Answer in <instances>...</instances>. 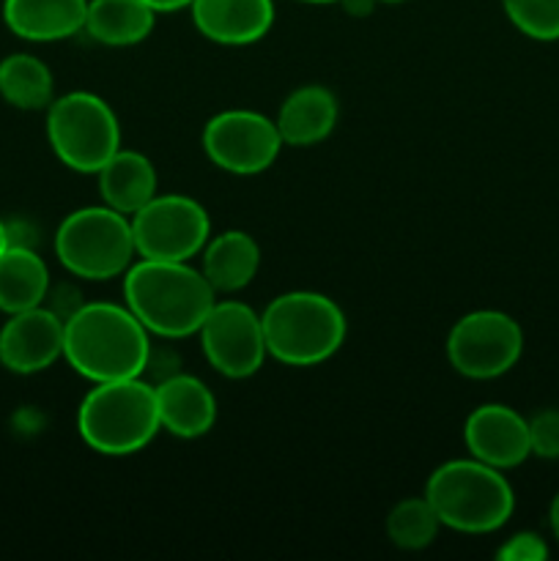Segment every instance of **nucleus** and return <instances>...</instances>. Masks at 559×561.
Here are the masks:
<instances>
[{
  "label": "nucleus",
  "instance_id": "10",
  "mask_svg": "<svg viewBox=\"0 0 559 561\" xmlns=\"http://www.w3.org/2000/svg\"><path fill=\"white\" fill-rule=\"evenodd\" d=\"M277 124L255 110H225L203 126V151L230 175H258L272 168L283 148Z\"/></svg>",
  "mask_w": 559,
  "mask_h": 561
},
{
  "label": "nucleus",
  "instance_id": "19",
  "mask_svg": "<svg viewBox=\"0 0 559 561\" xmlns=\"http://www.w3.org/2000/svg\"><path fill=\"white\" fill-rule=\"evenodd\" d=\"M201 272L217 294H239L261 268V247L244 230H223L203 247Z\"/></svg>",
  "mask_w": 559,
  "mask_h": 561
},
{
  "label": "nucleus",
  "instance_id": "6",
  "mask_svg": "<svg viewBox=\"0 0 559 561\" xmlns=\"http://www.w3.org/2000/svg\"><path fill=\"white\" fill-rule=\"evenodd\" d=\"M55 255L80 279L121 277L137 257L132 219L104 203L77 208L55 230Z\"/></svg>",
  "mask_w": 559,
  "mask_h": 561
},
{
  "label": "nucleus",
  "instance_id": "27",
  "mask_svg": "<svg viewBox=\"0 0 559 561\" xmlns=\"http://www.w3.org/2000/svg\"><path fill=\"white\" fill-rule=\"evenodd\" d=\"M340 5H343L345 14H351V16H367V14H373V9H376V3H373V0H340Z\"/></svg>",
  "mask_w": 559,
  "mask_h": 561
},
{
  "label": "nucleus",
  "instance_id": "7",
  "mask_svg": "<svg viewBox=\"0 0 559 561\" xmlns=\"http://www.w3.org/2000/svg\"><path fill=\"white\" fill-rule=\"evenodd\" d=\"M47 140L75 173H93L121 148L115 110L91 91H71L47 107Z\"/></svg>",
  "mask_w": 559,
  "mask_h": 561
},
{
  "label": "nucleus",
  "instance_id": "13",
  "mask_svg": "<svg viewBox=\"0 0 559 561\" xmlns=\"http://www.w3.org/2000/svg\"><path fill=\"white\" fill-rule=\"evenodd\" d=\"M464 444L469 458L499 471L515 469L532 455L529 420L502 403H486L466 416Z\"/></svg>",
  "mask_w": 559,
  "mask_h": 561
},
{
  "label": "nucleus",
  "instance_id": "8",
  "mask_svg": "<svg viewBox=\"0 0 559 561\" xmlns=\"http://www.w3.org/2000/svg\"><path fill=\"white\" fill-rule=\"evenodd\" d=\"M129 219L137 257L146 261H192L212 239V219L190 195H153Z\"/></svg>",
  "mask_w": 559,
  "mask_h": 561
},
{
  "label": "nucleus",
  "instance_id": "11",
  "mask_svg": "<svg viewBox=\"0 0 559 561\" xmlns=\"http://www.w3.org/2000/svg\"><path fill=\"white\" fill-rule=\"evenodd\" d=\"M197 337L208 365L230 381L255 376L269 356L261 316L244 301H214Z\"/></svg>",
  "mask_w": 559,
  "mask_h": 561
},
{
  "label": "nucleus",
  "instance_id": "21",
  "mask_svg": "<svg viewBox=\"0 0 559 561\" xmlns=\"http://www.w3.org/2000/svg\"><path fill=\"white\" fill-rule=\"evenodd\" d=\"M49 296V268L42 255L11 241L0 255V312H14L42 307Z\"/></svg>",
  "mask_w": 559,
  "mask_h": 561
},
{
  "label": "nucleus",
  "instance_id": "24",
  "mask_svg": "<svg viewBox=\"0 0 559 561\" xmlns=\"http://www.w3.org/2000/svg\"><path fill=\"white\" fill-rule=\"evenodd\" d=\"M502 9L532 42H559V0H502Z\"/></svg>",
  "mask_w": 559,
  "mask_h": 561
},
{
  "label": "nucleus",
  "instance_id": "5",
  "mask_svg": "<svg viewBox=\"0 0 559 561\" xmlns=\"http://www.w3.org/2000/svg\"><path fill=\"white\" fill-rule=\"evenodd\" d=\"M422 496L431 502L444 529L460 535H491L502 529L515 510L507 477L475 458L447 460L425 482Z\"/></svg>",
  "mask_w": 559,
  "mask_h": 561
},
{
  "label": "nucleus",
  "instance_id": "4",
  "mask_svg": "<svg viewBox=\"0 0 559 561\" xmlns=\"http://www.w3.org/2000/svg\"><path fill=\"white\" fill-rule=\"evenodd\" d=\"M159 425L153 383L140 378L93 383L77 409V433L82 442L107 458H126L157 438Z\"/></svg>",
  "mask_w": 559,
  "mask_h": 561
},
{
  "label": "nucleus",
  "instance_id": "22",
  "mask_svg": "<svg viewBox=\"0 0 559 561\" xmlns=\"http://www.w3.org/2000/svg\"><path fill=\"white\" fill-rule=\"evenodd\" d=\"M0 96L16 110H47L55 99V80L42 58L14 53L0 60Z\"/></svg>",
  "mask_w": 559,
  "mask_h": 561
},
{
  "label": "nucleus",
  "instance_id": "18",
  "mask_svg": "<svg viewBox=\"0 0 559 561\" xmlns=\"http://www.w3.org/2000/svg\"><path fill=\"white\" fill-rule=\"evenodd\" d=\"M96 181L104 206L115 208L126 217L140 211L153 195H159L157 168L151 159L124 146L96 170Z\"/></svg>",
  "mask_w": 559,
  "mask_h": 561
},
{
  "label": "nucleus",
  "instance_id": "28",
  "mask_svg": "<svg viewBox=\"0 0 559 561\" xmlns=\"http://www.w3.org/2000/svg\"><path fill=\"white\" fill-rule=\"evenodd\" d=\"M157 14H170V11H181V9H190L192 0H146Z\"/></svg>",
  "mask_w": 559,
  "mask_h": 561
},
{
  "label": "nucleus",
  "instance_id": "17",
  "mask_svg": "<svg viewBox=\"0 0 559 561\" xmlns=\"http://www.w3.org/2000/svg\"><path fill=\"white\" fill-rule=\"evenodd\" d=\"M88 0H3V22L25 42H64L85 27Z\"/></svg>",
  "mask_w": 559,
  "mask_h": 561
},
{
  "label": "nucleus",
  "instance_id": "14",
  "mask_svg": "<svg viewBox=\"0 0 559 561\" xmlns=\"http://www.w3.org/2000/svg\"><path fill=\"white\" fill-rule=\"evenodd\" d=\"M153 392H157L159 425L170 436L195 442L208 436L217 425V398L201 378L170 373L153 383Z\"/></svg>",
  "mask_w": 559,
  "mask_h": 561
},
{
  "label": "nucleus",
  "instance_id": "20",
  "mask_svg": "<svg viewBox=\"0 0 559 561\" xmlns=\"http://www.w3.org/2000/svg\"><path fill=\"white\" fill-rule=\"evenodd\" d=\"M157 25V11L146 0H88L82 31L104 47H135Z\"/></svg>",
  "mask_w": 559,
  "mask_h": 561
},
{
  "label": "nucleus",
  "instance_id": "31",
  "mask_svg": "<svg viewBox=\"0 0 559 561\" xmlns=\"http://www.w3.org/2000/svg\"><path fill=\"white\" fill-rule=\"evenodd\" d=\"M299 3H312V5H323V3H340V0H299Z\"/></svg>",
  "mask_w": 559,
  "mask_h": 561
},
{
  "label": "nucleus",
  "instance_id": "25",
  "mask_svg": "<svg viewBox=\"0 0 559 561\" xmlns=\"http://www.w3.org/2000/svg\"><path fill=\"white\" fill-rule=\"evenodd\" d=\"M532 455L543 460H559V409H546L529 420Z\"/></svg>",
  "mask_w": 559,
  "mask_h": 561
},
{
  "label": "nucleus",
  "instance_id": "23",
  "mask_svg": "<svg viewBox=\"0 0 559 561\" xmlns=\"http://www.w3.org/2000/svg\"><path fill=\"white\" fill-rule=\"evenodd\" d=\"M442 520L425 496H411L395 504L387 515V537L400 551H425L436 542Z\"/></svg>",
  "mask_w": 559,
  "mask_h": 561
},
{
  "label": "nucleus",
  "instance_id": "15",
  "mask_svg": "<svg viewBox=\"0 0 559 561\" xmlns=\"http://www.w3.org/2000/svg\"><path fill=\"white\" fill-rule=\"evenodd\" d=\"M192 22L203 38L223 47H247L272 31V0H192Z\"/></svg>",
  "mask_w": 559,
  "mask_h": 561
},
{
  "label": "nucleus",
  "instance_id": "16",
  "mask_svg": "<svg viewBox=\"0 0 559 561\" xmlns=\"http://www.w3.org/2000/svg\"><path fill=\"white\" fill-rule=\"evenodd\" d=\"M340 118L338 96L327 85H301L285 96L274 118L285 146L310 148L327 140Z\"/></svg>",
  "mask_w": 559,
  "mask_h": 561
},
{
  "label": "nucleus",
  "instance_id": "29",
  "mask_svg": "<svg viewBox=\"0 0 559 561\" xmlns=\"http://www.w3.org/2000/svg\"><path fill=\"white\" fill-rule=\"evenodd\" d=\"M548 524H551L554 540L559 542V493H557V496H554V502H551V510H548Z\"/></svg>",
  "mask_w": 559,
  "mask_h": 561
},
{
  "label": "nucleus",
  "instance_id": "30",
  "mask_svg": "<svg viewBox=\"0 0 559 561\" xmlns=\"http://www.w3.org/2000/svg\"><path fill=\"white\" fill-rule=\"evenodd\" d=\"M9 244H11V233H9V228H5L3 219H0V255H3L5 247Z\"/></svg>",
  "mask_w": 559,
  "mask_h": 561
},
{
  "label": "nucleus",
  "instance_id": "32",
  "mask_svg": "<svg viewBox=\"0 0 559 561\" xmlns=\"http://www.w3.org/2000/svg\"><path fill=\"white\" fill-rule=\"evenodd\" d=\"M373 3H376V5H398V3H406V0H373Z\"/></svg>",
  "mask_w": 559,
  "mask_h": 561
},
{
  "label": "nucleus",
  "instance_id": "3",
  "mask_svg": "<svg viewBox=\"0 0 559 561\" xmlns=\"http://www.w3.org/2000/svg\"><path fill=\"white\" fill-rule=\"evenodd\" d=\"M266 348L285 367H316L345 343L349 321L334 299L318 290L280 294L261 312Z\"/></svg>",
  "mask_w": 559,
  "mask_h": 561
},
{
  "label": "nucleus",
  "instance_id": "1",
  "mask_svg": "<svg viewBox=\"0 0 559 561\" xmlns=\"http://www.w3.org/2000/svg\"><path fill=\"white\" fill-rule=\"evenodd\" d=\"M64 359L91 383L140 378L151 362V334L126 305L82 301L64 321Z\"/></svg>",
  "mask_w": 559,
  "mask_h": 561
},
{
  "label": "nucleus",
  "instance_id": "2",
  "mask_svg": "<svg viewBox=\"0 0 559 561\" xmlns=\"http://www.w3.org/2000/svg\"><path fill=\"white\" fill-rule=\"evenodd\" d=\"M217 301V290L190 261L137 257L124 277V305L148 334L184 340L197 334Z\"/></svg>",
  "mask_w": 559,
  "mask_h": 561
},
{
  "label": "nucleus",
  "instance_id": "9",
  "mask_svg": "<svg viewBox=\"0 0 559 561\" xmlns=\"http://www.w3.org/2000/svg\"><path fill=\"white\" fill-rule=\"evenodd\" d=\"M524 332L518 321L499 310L466 312L447 334V362L458 376L491 381L518 365Z\"/></svg>",
  "mask_w": 559,
  "mask_h": 561
},
{
  "label": "nucleus",
  "instance_id": "26",
  "mask_svg": "<svg viewBox=\"0 0 559 561\" xmlns=\"http://www.w3.org/2000/svg\"><path fill=\"white\" fill-rule=\"evenodd\" d=\"M497 559L502 561H543L548 559V546L535 531H518L497 551Z\"/></svg>",
  "mask_w": 559,
  "mask_h": 561
},
{
  "label": "nucleus",
  "instance_id": "12",
  "mask_svg": "<svg viewBox=\"0 0 559 561\" xmlns=\"http://www.w3.org/2000/svg\"><path fill=\"white\" fill-rule=\"evenodd\" d=\"M64 356V318L53 307L14 312L0 329V365L16 376H33Z\"/></svg>",
  "mask_w": 559,
  "mask_h": 561
}]
</instances>
